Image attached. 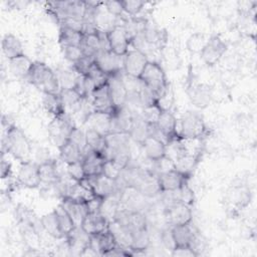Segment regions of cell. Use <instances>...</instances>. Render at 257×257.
<instances>
[{"mask_svg":"<svg viewBox=\"0 0 257 257\" xmlns=\"http://www.w3.org/2000/svg\"><path fill=\"white\" fill-rule=\"evenodd\" d=\"M1 153H8L20 163H26L31 161L32 148L22 130L14 124L4 130Z\"/></svg>","mask_w":257,"mask_h":257,"instance_id":"6da1fadb","label":"cell"},{"mask_svg":"<svg viewBox=\"0 0 257 257\" xmlns=\"http://www.w3.org/2000/svg\"><path fill=\"white\" fill-rule=\"evenodd\" d=\"M26 80L43 93L58 94L61 90L56 72L41 61H33Z\"/></svg>","mask_w":257,"mask_h":257,"instance_id":"7a4b0ae2","label":"cell"},{"mask_svg":"<svg viewBox=\"0 0 257 257\" xmlns=\"http://www.w3.org/2000/svg\"><path fill=\"white\" fill-rule=\"evenodd\" d=\"M139 79L154 94L156 100L163 95L170 85L161 64L151 60L147 63Z\"/></svg>","mask_w":257,"mask_h":257,"instance_id":"3957f363","label":"cell"},{"mask_svg":"<svg viewBox=\"0 0 257 257\" xmlns=\"http://www.w3.org/2000/svg\"><path fill=\"white\" fill-rule=\"evenodd\" d=\"M75 127L72 116L69 112H64L59 116H54L48 124V135L53 144L59 148L68 139Z\"/></svg>","mask_w":257,"mask_h":257,"instance_id":"277c9868","label":"cell"},{"mask_svg":"<svg viewBox=\"0 0 257 257\" xmlns=\"http://www.w3.org/2000/svg\"><path fill=\"white\" fill-rule=\"evenodd\" d=\"M208 128L203 117L194 111H187L181 118L179 136L182 139H204Z\"/></svg>","mask_w":257,"mask_h":257,"instance_id":"5b68a950","label":"cell"},{"mask_svg":"<svg viewBox=\"0 0 257 257\" xmlns=\"http://www.w3.org/2000/svg\"><path fill=\"white\" fill-rule=\"evenodd\" d=\"M226 50H227L226 42L219 35H213L207 40L200 54H201L202 60L207 65L212 66V65H215L221 59V57L224 55Z\"/></svg>","mask_w":257,"mask_h":257,"instance_id":"8992f818","label":"cell"},{"mask_svg":"<svg viewBox=\"0 0 257 257\" xmlns=\"http://www.w3.org/2000/svg\"><path fill=\"white\" fill-rule=\"evenodd\" d=\"M150 60L148 55L138 49H128L123 55V71L127 76L139 78Z\"/></svg>","mask_w":257,"mask_h":257,"instance_id":"52a82bcc","label":"cell"},{"mask_svg":"<svg viewBox=\"0 0 257 257\" xmlns=\"http://www.w3.org/2000/svg\"><path fill=\"white\" fill-rule=\"evenodd\" d=\"M89 99L94 111L104 112L112 115L117 110V108L114 106L111 100L107 82L94 88Z\"/></svg>","mask_w":257,"mask_h":257,"instance_id":"ba28073f","label":"cell"},{"mask_svg":"<svg viewBox=\"0 0 257 257\" xmlns=\"http://www.w3.org/2000/svg\"><path fill=\"white\" fill-rule=\"evenodd\" d=\"M16 182L19 186L23 188H38L41 185L39 176V165L33 161L21 163L17 174Z\"/></svg>","mask_w":257,"mask_h":257,"instance_id":"9c48e42d","label":"cell"},{"mask_svg":"<svg viewBox=\"0 0 257 257\" xmlns=\"http://www.w3.org/2000/svg\"><path fill=\"white\" fill-rule=\"evenodd\" d=\"M94 62L107 76L123 71V56L112 51H100L95 56Z\"/></svg>","mask_w":257,"mask_h":257,"instance_id":"30bf717a","label":"cell"},{"mask_svg":"<svg viewBox=\"0 0 257 257\" xmlns=\"http://www.w3.org/2000/svg\"><path fill=\"white\" fill-rule=\"evenodd\" d=\"M165 219L170 227L189 224L193 219L192 209L182 203L172 204L165 209Z\"/></svg>","mask_w":257,"mask_h":257,"instance_id":"8fae6325","label":"cell"},{"mask_svg":"<svg viewBox=\"0 0 257 257\" xmlns=\"http://www.w3.org/2000/svg\"><path fill=\"white\" fill-rule=\"evenodd\" d=\"M123 74L124 71L116 73L114 75L108 76L107 80L111 100L117 109L125 106L127 100V90L122 79Z\"/></svg>","mask_w":257,"mask_h":257,"instance_id":"7c38bea8","label":"cell"},{"mask_svg":"<svg viewBox=\"0 0 257 257\" xmlns=\"http://www.w3.org/2000/svg\"><path fill=\"white\" fill-rule=\"evenodd\" d=\"M110 51L117 55L123 56L130 48L131 41L127 38L121 25H114L111 29L106 31Z\"/></svg>","mask_w":257,"mask_h":257,"instance_id":"4fadbf2b","label":"cell"},{"mask_svg":"<svg viewBox=\"0 0 257 257\" xmlns=\"http://www.w3.org/2000/svg\"><path fill=\"white\" fill-rule=\"evenodd\" d=\"M87 178L92 186L94 194L103 199L112 194L122 191L118 186V183L116 180L109 179L103 174H100L98 176L87 177Z\"/></svg>","mask_w":257,"mask_h":257,"instance_id":"5bb4252c","label":"cell"},{"mask_svg":"<svg viewBox=\"0 0 257 257\" xmlns=\"http://www.w3.org/2000/svg\"><path fill=\"white\" fill-rule=\"evenodd\" d=\"M105 162V158L97 154L88 148L82 155L81 163L83 166V170L86 177H92V176H98L102 174L103 164Z\"/></svg>","mask_w":257,"mask_h":257,"instance_id":"9a60e30c","label":"cell"},{"mask_svg":"<svg viewBox=\"0 0 257 257\" xmlns=\"http://www.w3.org/2000/svg\"><path fill=\"white\" fill-rule=\"evenodd\" d=\"M189 178V176L184 175L176 169L158 175V180L162 192H170L180 189L184 184L188 183Z\"/></svg>","mask_w":257,"mask_h":257,"instance_id":"2e32d148","label":"cell"},{"mask_svg":"<svg viewBox=\"0 0 257 257\" xmlns=\"http://www.w3.org/2000/svg\"><path fill=\"white\" fill-rule=\"evenodd\" d=\"M68 250L72 254L80 255V253L90 244V235L87 234L80 226H76L75 229L64 238Z\"/></svg>","mask_w":257,"mask_h":257,"instance_id":"e0dca14e","label":"cell"},{"mask_svg":"<svg viewBox=\"0 0 257 257\" xmlns=\"http://www.w3.org/2000/svg\"><path fill=\"white\" fill-rule=\"evenodd\" d=\"M135 114L130 110L127 105L116 110L114 114L111 115V133H130Z\"/></svg>","mask_w":257,"mask_h":257,"instance_id":"ac0fdd59","label":"cell"},{"mask_svg":"<svg viewBox=\"0 0 257 257\" xmlns=\"http://www.w3.org/2000/svg\"><path fill=\"white\" fill-rule=\"evenodd\" d=\"M39 176H40L41 185L43 187H46V186L54 185L62 177L66 176V175L63 176L61 174V172L59 170L58 162L56 160L50 159L49 161L39 165Z\"/></svg>","mask_w":257,"mask_h":257,"instance_id":"d6986e66","label":"cell"},{"mask_svg":"<svg viewBox=\"0 0 257 257\" xmlns=\"http://www.w3.org/2000/svg\"><path fill=\"white\" fill-rule=\"evenodd\" d=\"M108 220L100 213H87L80 227L89 235L99 234L108 229Z\"/></svg>","mask_w":257,"mask_h":257,"instance_id":"ffe728a7","label":"cell"},{"mask_svg":"<svg viewBox=\"0 0 257 257\" xmlns=\"http://www.w3.org/2000/svg\"><path fill=\"white\" fill-rule=\"evenodd\" d=\"M60 205L66 210V212L70 215L76 226H80L83 218L88 213L85 202L78 201L76 199L65 197L61 199Z\"/></svg>","mask_w":257,"mask_h":257,"instance_id":"44dd1931","label":"cell"},{"mask_svg":"<svg viewBox=\"0 0 257 257\" xmlns=\"http://www.w3.org/2000/svg\"><path fill=\"white\" fill-rule=\"evenodd\" d=\"M188 95L191 102L199 108H205L210 104L212 92L211 87L204 83L192 85L188 88Z\"/></svg>","mask_w":257,"mask_h":257,"instance_id":"7402d4cb","label":"cell"},{"mask_svg":"<svg viewBox=\"0 0 257 257\" xmlns=\"http://www.w3.org/2000/svg\"><path fill=\"white\" fill-rule=\"evenodd\" d=\"M157 126L162 134L169 141L180 137L178 132V121L171 110H163L158 121Z\"/></svg>","mask_w":257,"mask_h":257,"instance_id":"603a6c76","label":"cell"},{"mask_svg":"<svg viewBox=\"0 0 257 257\" xmlns=\"http://www.w3.org/2000/svg\"><path fill=\"white\" fill-rule=\"evenodd\" d=\"M89 245L98 253L99 256H103L106 252L113 249L117 244L113 235L107 229L99 234L90 235Z\"/></svg>","mask_w":257,"mask_h":257,"instance_id":"cb8c5ba5","label":"cell"},{"mask_svg":"<svg viewBox=\"0 0 257 257\" xmlns=\"http://www.w3.org/2000/svg\"><path fill=\"white\" fill-rule=\"evenodd\" d=\"M141 146L147 160L149 161L155 162L166 156V144L158 139L148 137Z\"/></svg>","mask_w":257,"mask_h":257,"instance_id":"d4e9b609","label":"cell"},{"mask_svg":"<svg viewBox=\"0 0 257 257\" xmlns=\"http://www.w3.org/2000/svg\"><path fill=\"white\" fill-rule=\"evenodd\" d=\"M90 128H93L102 136H107L111 133V115L104 112L92 111L86 121Z\"/></svg>","mask_w":257,"mask_h":257,"instance_id":"484cf974","label":"cell"},{"mask_svg":"<svg viewBox=\"0 0 257 257\" xmlns=\"http://www.w3.org/2000/svg\"><path fill=\"white\" fill-rule=\"evenodd\" d=\"M108 230L113 235L117 245L131 250V245L133 241V232L126 226L113 220L109 222Z\"/></svg>","mask_w":257,"mask_h":257,"instance_id":"4316f807","label":"cell"},{"mask_svg":"<svg viewBox=\"0 0 257 257\" xmlns=\"http://www.w3.org/2000/svg\"><path fill=\"white\" fill-rule=\"evenodd\" d=\"M1 47H2V52L4 56L8 60L24 54L21 41L19 40L18 37H16L11 33H7L4 35L2 39Z\"/></svg>","mask_w":257,"mask_h":257,"instance_id":"83f0119b","label":"cell"},{"mask_svg":"<svg viewBox=\"0 0 257 257\" xmlns=\"http://www.w3.org/2000/svg\"><path fill=\"white\" fill-rule=\"evenodd\" d=\"M59 150V160L65 165L72 164L75 162H80L82 159V151L70 140H67Z\"/></svg>","mask_w":257,"mask_h":257,"instance_id":"f1b7e54d","label":"cell"},{"mask_svg":"<svg viewBox=\"0 0 257 257\" xmlns=\"http://www.w3.org/2000/svg\"><path fill=\"white\" fill-rule=\"evenodd\" d=\"M32 64L33 61L25 54H23L9 60V69L14 76L26 79Z\"/></svg>","mask_w":257,"mask_h":257,"instance_id":"f546056e","label":"cell"},{"mask_svg":"<svg viewBox=\"0 0 257 257\" xmlns=\"http://www.w3.org/2000/svg\"><path fill=\"white\" fill-rule=\"evenodd\" d=\"M172 233L177 246H190L196 232L191 226V223L171 227Z\"/></svg>","mask_w":257,"mask_h":257,"instance_id":"4dcf8cb0","label":"cell"},{"mask_svg":"<svg viewBox=\"0 0 257 257\" xmlns=\"http://www.w3.org/2000/svg\"><path fill=\"white\" fill-rule=\"evenodd\" d=\"M120 194L121 192L112 194L104 198L102 201L100 213L108 220V222H111L114 220L116 213L120 208Z\"/></svg>","mask_w":257,"mask_h":257,"instance_id":"1f68e13d","label":"cell"},{"mask_svg":"<svg viewBox=\"0 0 257 257\" xmlns=\"http://www.w3.org/2000/svg\"><path fill=\"white\" fill-rule=\"evenodd\" d=\"M80 48L83 52V55L95 58V56L101 51L100 40L98 36V31L90 34H83V39L80 44Z\"/></svg>","mask_w":257,"mask_h":257,"instance_id":"d6a6232c","label":"cell"},{"mask_svg":"<svg viewBox=\"0 0 257 257\" xmlns=\"http://www.w3.org/2000/svg\"><path fill=\"white\" fill-rule=\"evenodd\" d=\"M42 229L54 239H64V236L60 230L58 220L54 211L43 215L40 218Z\"/></svg>","mask_w":257,"mask_h":257,"instance_id":"836d02e7","label":"cell"},{"mask_svg":"<svg viewBox=\"0 0 257 257\" xmlns=\"http://www.w3.org/2000/svg\"><path fill=\"white\" fill-rule=\"evenodd\" d=\"M85 138H86V145L87 148L97 154H100L104 157V153L106 150V141L105 137L101 134L97 133L93 128L88 127L85 131Z\"/></svg>","mask_w":257,"mask_h":257,"instance_id":"e575fe53","label":"cell"},{"mask_svg":"<svg viewBox=\"0 0 257 257\" xmlns=\"http://www.w3.org/2000/svg\"><path fill=\"white\" fill-rule=\"evenodd\" d=\"M83 39V33L60 26L59 27V44L61 48L66 46H80Z\"/></svg>","mask_w":257,"mask_h":257,"instance_id":"d590c367","label":"cell"},{"mask_svg":"<svg viewBox=\"0 0 257 257\" xmlns=\"http://www.w3.org/2000/svg\"><path fill=\"white\" fill-rule=\"evenodd\" d=\"M43 106L45 109L54 116H59L66 112L65 107L61 101V98L58 94L55 93H43V98H42Z\"/></svg>","mask_w":257,"mask_h":257,"instance_id":"8d00e7d4","label":"cell"},{"mask_svg":"<svg viewBox=\"0 0 257 257\" xmlns=\"http://www.w3.org/2000/svg\"><path fill=\"white\" fill-rule=\"evenodd\" d=\"M150 244H151V236L148 231V228L133 233V241L131 245L133 256L145 253V251L149 248Z\"/></svg>","mask_w":257,"mask_h":257,"instance_id":"74e56055","label":"cell"},{"mask_svg":"<svg viewBox=\"0 0 257 257\" xmlns=\"http://www.w3.org/2000/svg\"><path fill=\"white\" fill-rule=\"evenodd\" d=\"M59 96L65 107V110L70 109L73 113L77 110L83 100V98L74 88H61Z\"/></svg>","mask_w":257,"mask_h":257,"instance_id":"f35d334b","label":"cell"},{"mask_svg":"<svg viewBox=\"0 0 257 257\" xmlns=\"http://www.w3.org/2000/svg\"><path fill=\"white\" fill-rule=\"evenodd\" d=\"M53 211L56 214L60 230L65 238L75 229L76 224L74 223V221L72 220L70 215L66 212V210L60 204Z\"/></svg>","mask_w":257,"mask_h":257,"instance_id":"ab89813d","label":"cell"},{"mask_svg":"<svg viewBox=\"0 0 257 257\" xmlns=\"http://www.w3.org/2000/svg\"><path fill=\"white\" fill-rule=\"evenodd\" d=\"M128 136L134 142H136L140 145H142V143L149 137L148 123L145 122L140 115L135 114L133 125L128 133Z\"/></svg>","mask_w":257,"mask_h":257,"instance_id":"60d3db41","label":"cell"},{"mask_svg":"<svg viewBox=\"0 0 257 257\" xmlns=\"http://www.w3.org/2000/svg\"><path fill=\"white\" fill-rule=\"evenodd\" d=\"M201 160V157L198 156H192V155H184L183 157L176 160L175 163V169L181 173H183L186 176L191 177L193 171L197 167L199 161Z\"/></svg>","mask_w":257,"mask_h":257,"instance_id":"b9f144b4","label":"cell"},{"mask_svg":"<svg viewBox=\"0 0 257 257\" xmlns=\"http://www.w3.org/2000/svg\"><path fill=\"white\" fill-rule=\"evenodd\" d=\"M162 111H163V109L156 102V103H153V104L143 107L142 111L140 113V116L148 124H156Z\"/></svg>","mask_w":257,"mask_h":257,"instance_id":"7bdbcfd3","label":"cell"},{"mask_svg":"<svg viewBox=\"0 0 257 257\" xmlns=\"http://www.w3.org/2000/svg\"><path fill=\"white\" fill-rule=\"evenodd\" d=\"M56 75L61 88H73L78 74L71 67V69H58Z\"/></svg>","mask_w":257,"mask_h":257,"instance_id":"ee69618b","label":"cell"},{"mask_svg":"<svg viewBox=\"0 0 257 257\" xmlns=\"http://www.w3.org/2000/svg\"><path fill=\"white\" fill-rule=\"evenodd\" d=\"M86 76H88L93 81L95 88L106 83L108 80V76L97 66L95 62H93V64L89 68Z\"/></svg>","mask_w":257,"mask_h":257,"instance_id":"f6af8a7d","label":"cell"},{"mask_svg":"<svg viewBox=\"0 0 257 257\" xmlns=\"http://www.w3.org/2000/svg\"><path fill=\"white\" fill-rule=\"evenodd\" d=\"M145 4L146 3L144 1H139V0L121 1L123 12L130 15V17H137V15H139L140 12L144 9Z\"/></svg>","mask_w":257,"mask_h":257,"instance_id":"bcb514c9","label":"cell"},{"mask_svg":"<svg viewBox=\"0 0 257 257\" xmlns=\"http://www.w3.org/2000/svg\"><path fill=\"white\" fill-rule=\"evenodd\" d=\"M66 173L69 178L76 182H79L86 177L81 161L66 165Z\"/></svg>","mask_w":257,"mask_h":257,"instance_id":"7dc6e473","label":"cell"},{"mask_svg":"<svg viewBox=\"0 0 257 257\" xmlns=\"http://www.w3.org/2000/svg\"><path fill=\"white\" fill-rule=\"evenodd\" d=\"M94 59L88 56L83 55L79 60H77L76 62L72 63V69L79 75H86L89 68L91 67V65L93 64Z\"/></svg>","mask_w":257,"mask_h":257,"instance_id":"c3c4849f","label":"cell"},{"mask_svg":"<svg viewBox=\"0 0 257 257\" xmlns=\"http://www.w3.org/2000/svg\"><path fill=\"white\" fill-rule=\"evenodd\" d=\"M207 40H205L203 34L195 33L191 35V37L188 39L187 47L191 52H201Z\"/></svg>","mask_w":257,"mask_h":257,"instance_id":"681fc988","label":"cell"},{"mask_svg":"<svg viewBox=\"0 0 257 257\" xmlns=\"http://www.w3.org/2000/svg\"><path fill=\"white\" fill-rule=\"evenodd\" d=\"M71 142H73L81 151L82 153H84L87 149V145H86V138H85V132L81 131L80 128H78L77 126H75L70 136L69 139Z\"/></svg>","mask_w":257,"mask_h":257,"instance_id":"f907efd6","label":"cell"},{"mask_svg":"<svg viewBox=\"0 0 257 257\" xmlns=\"http://www.w3.org/2000/svg\"><path fill=\"white\" fill-rule=\"evenodd\" d=\"M103 6L105 7L106 12L114 18H119L124 13L121 5V1H113V0L104 1Z\"/></svg>","mask_w":257,"mask_h":257,"instance_id":"816d5d0a","label":"cell"},{"mask_svg":"<svg viewBox=\"0 0 257 257\" xmlns=\"http://www.w3.org/2000/svg\"><path fill=\"white\" fill-rule=\"evenodd\" d=\"M64 57L71 63L76 62L83 56V52L80 46H66L62 48Z\"/></svg>","mask_w":257,"mask_h":257,"instance_id":"f5cc1de1","label":"cell"},{"mask_svg":"<svg viewBox=\"0 0 257 257\" xmlns=\"http://www.w3.org/2000/svg\"><path fill=\"white\" fill-rule=\"evenodd\" d=\"M120 173H121V170L117 168L112 161L105 160L103 164V169H102V174L104 176L112 180H117L118 177L120 176Z\"/></svg>","mask_w":257,"mask_h":257,"instance_id":"db71d44e","label":"cell"},{"mask_svg":"<svg viewBox=\"0 0 257 257\" xmlns=\"http://www.w3.org/2000/svg\"><path fill=\"white\" fill-rule=\"evenodd\" d=\"M174 101V94L169 85L167 90L163 93V95L157 100V103L163 110H170Z\"/></svg>","mask_w":257,"mask_h":257,"instance_id":"11a10c76","label":"cell"},{"mask_svg":"<svg viewBox=\"0 0 257 257\" xmlns=\"http://www.w3.org/2000/svg\"><path fill=\"white\" fill-rule=\"evenodd\" d=\"M161 241H162L164 247L166 249H168L169 251H171V252L177 247V244L175 242V239H174L171 227H169V228H167V229L162 231V233H161Z\"/></svg>","mask_w":257,"mask_h":257,"instance_id":"9f6ffc18","label":"cell"},{"mask_svg":"<svg viewBox=\"0 0 257 257\" xmlns=\"http://www.w3.org/2000/svg\"><path fill=\"white\" fill-rule=\"evenodd\" d=\"M172 256L175 257H197L196 253L190 246H177L172 252Z\"/></svg>","mask_w":257,"mask_h":257,"instance_id":"6f0895ef","label":"cell"},{"mask_svg":"<svg viewBox=\"0 0 257 257\" xmlns=\"http://www.w3.org/2000/svg\"><path fill=\"white\" fill-rule=\"evenodd\" d=\"M102 201H103V198H101L99 196H94L93 198H91L90 200L85 202L88 213H98V212H100Z\"/></svg>","mask_w":257,"mask_h":257,"instance_id":"680465c9","label":"cell"},{"mask_svg":"<svg viewBox=\"0 0 257 257\" xmlns=\"http://www.w3.org/2000/svg\"><path fill=\"white\" fill-rule=\"evenodd\" d=\"M1 179L5 180V179H10L12 177V169H11V164L10 162H8L5 157L4 154H1Z\"/></svg>","mask_w":257,"mask_h":257,"instance_id":"91938a15","label":"cell"},{"mask_svg":"<svg viewBox=\"0 0 257 257\" xmlns=\"http://www.w3.org/2000/svg\"><path fill=\"white\" fill-rule=\"evenodd\" d=\"M35 157H36V161H34V162H36L38 165H40L42 163H45V162L50 160L49 152L44 148L37 149V151L35 152Z\"/></svg>","mask_w":257,"mask_h":257,"instance_id":"94428289","label":"cell"}]
</instances>
